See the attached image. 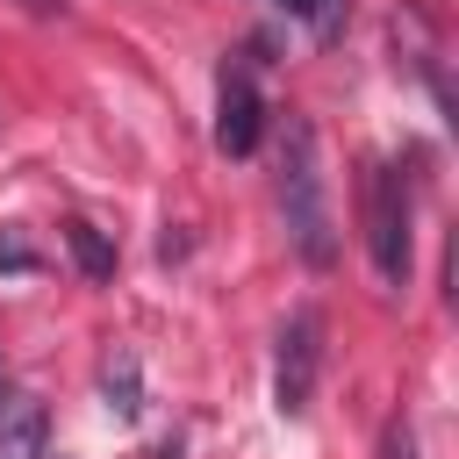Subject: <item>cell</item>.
<instances>
[{
	"label": "cell",
	"mask_w": 459,
	"mask_h": 459,
	"mask_svg": "<svg viewBox=\"0 0 459 459\" xmlns=\"http://www.w3.org/2000/svg\"><path fill=\"white\" fill-rule=\"evenodd\" d=\"M316 373H323V316L294 308L287 330H280V359H273V402L287 416H301L308 394H316Z\"/></svg>",
	"instance_id": "obj_3"
},
{
	"label": "cell",
	"mask_w": 459,
	"mask_h": 459,
	"mask_svg": "<svg viewBox=\"0 0 459 459\" xmlns=\"http://www.w3.org/2000/svg\"><path fill=\"white\" fill-rule=\"evenodd\" d=\"M380 459H416V430H409V416H394V423H387V437H380Z\"/></svg>",
	"instance_id": "obj_9"
},
{
	"label": "cell",
	"mask_w": 459,
	"mask_h": 459,
	"mask_svg": "<svg viewBox=\"0 0 459 459\" xmlns=\"http://www.w3.org/2000/svg\"><path fill=\"white\" fill-rule=\"evenodd\" d=\"M265 129V100H258V79L244 65H222V93H215V151L222 158H244Z\"/></svg>",
	"instance_id": "obj_4"
},
{
	"label": "cell",
	"mask_w": 459,
	"mask_h": 459,
	"mask_svg": "<svg viewBox=\"0 0 459 459\" xmlns=\"http://www.w3.org/2000/svg\"><path fill=\"white\" fill-rule=\"evenodd\" d=\"M100 394H108V409H122V416H136V409H143V402H136V359H129V351L100 366Z\"/></svg>",
	"instance_id": "obj_7"
},
{
	"label": "cell",
	"mask_w": 459,
	"mask_h": 459,
	"mask_svg": "<svg viewBox=\"0 0 459 459\" xmlns=\"http://www.w3.org/2000/svg\"><path fill=\"white\" fill-rule=\"evenodd\" d=\"M0 265H29V244H14V237H7V244H0Z\"/></svg>",
	"instance_id": "obj_10"
},
{
	"label": "cell",
	"mask_w": 459,
	"mask_h": 459,
	"mask_svg": "<svg viewBox=\"0 0 459 459\" xmlns=\"http://www.w3.org/2000/svg\"><path fill=\"white\" fill-rule=\"evenodd\" d=\"M280 208H287V237L308 265H330L337 258V237H330V201H323V158H316V129L308 115H287L280 129Z\"/></svg>",
	"instance_id": "obj_1"
},
{
	"label": "cell",
	"mask_w": 459,
	"mask_h": 459,
	"mask_svg": "<svg viewBox=\"0 0 459 459\" xmlns=\"http://www.w3.org/2000/svg\"><path fill=\"white\" fill-rule=\"evenodd\" d=\"M273 7H287V14L316 22V36H330V29H337V7H330V0H273Z\"/></svg>",
	"instance_id": "obj_8"
},
{
	"label": "cell",
	"mask_w": 459,
	"mask_h": 459,
	"mask_svg": "<svg viewBox=\"0 0 459 459\" xmlns=\"http://www.w3.org/2000/svg\"><path fill=\"white\" fill-rule=\"evenodd\" d=\"M50 452V416L36 394H7L0 402V459H43Z\"/></svg>",
	"instance_id": "obj_5"
},
{
	"label": "cell",
	"mask_w": 459,
	"mask_h": 459,
	"mask_svg": "<svg viewBox=\"0 0 459 459\" xmlns=\"http://www.w3.org/2000/svg\"><path fill=\"white\" fill-rule=\"evenodd\" d=\"M65 244H72V258H79L86 280H115V244L93 222H65Z\"/></svg>",
	"instance_id": "obj_6"
},
{
	"label": "cell",
	"mask_w": 459,
	"mask_h": 459,
	"mask_svg": "<svg viewBox=\"0 0 459 459\" xmlns=\"http://www.w3.org/2000/svg\"><path fill=\"white\" fill-rule=\"evenodd\" d=\"M366 251H373V273L387 287L409 280V179L387 158L366 172Z\"/></svg>",
	"instance_id": "obj_2"
}]
</instances>
